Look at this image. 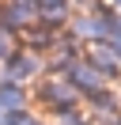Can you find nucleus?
<instances>
[{
  "label": "nucleus",
  "mask_w": 121,
  "mask_h": 125,
  "mask_svg": "<svg viewBox=\"0 0 121 125\" xmlns=\"http://www.w3.org/2000/svg\"><path fill=\"white\" fill-rule=\"evenodd\" d=\"M102 80H106V76H102L91 61H72V64H68V83H72L80 95H83V91H87V95H98V91H102Z\"/></svg>",
  "instance_id": "nucleus-1"
},
{
  "label": "nucleus",
  "mask_w": 121,
  "mask_h": 125,
  "mask_svg": "<svg viewBox=\"0 0 121 125\" xmlns=\"http://www.w3.org/2000/svg\"><path fill=\"white\" fill-rule=\"evenodd\" d=\"M0 110H4V114L27 110V95H23V87L15 83V80H0Z\"/></svg>",
  "instance_id": "nucleus-2"
},
{
  "label": "nucleus",
  "mask_w": 121,
  "mask_h": 125,
  "mask_svg": "<svg viewBox=\"0 0 121 125\" xmlns=\"http://www.w3.org/2000/svg\"><path fill=\"white\" fill-rule=\"evenodd\" d=\"M38 57L34 53H15V57H8V80H15V83H19V80H30L38 72Z\"/></svg>",
  "instance_id": "nucleus-3"
},
{
  "label": "nucleus",
  "mask_w": 121,
  "mask_h": 125,
  "mask_svg": "<svg viewBox=\"0 0 121 125\" xmlns=\"http://www.w3.org/2000/svg\"><path fill=\"white\" fill-rule=\"evenodd\" d=\"M30 19H34V4H30V0H15L11 8L4 11V27H8V31H15V27H27Z\"/></svg>",
  "instance_id": "nucleus-4"
},
{
  "label": "nucleus",
  "mask_w": 121,
  "mask_h": 125,
  "mask_svg": "<svg viewBox=\"0 0 121 125\" xmlns=\"http://www.w3.org/2000/svg\"><path fill=\"white\" fill-rule=\"evenodd\" d=\"M91 64H95L98 72H102V76H113V72H117V53H113V49H106V46H95L91 49Z\"/></svg>",
  "instance_id": "nucleus-5"
},
{
  "label": "nucleus",
  "mask_w": 121,
  "mask_h": 125,
  "mask_svg": "<svg viewBox=\"0 0 121 125\" xmlns=\"http://www.w3.org/2000/svg\"><path fill=\"white\" fill-rule=\"evenodd\" d=\"M4 125H42V121H38V117H30L27 110H19V114H8Z\"/></svg>",
  "instance_id": "nucleus-6"
},
{
  "label": "nucleus",
  "mask_w": 121,
  "mask_h": 125,
  "mask_svg": "<svg viewBox=\"0 0 121 125\" xmlns=\"http://www.w3.org/2000/svg\"><path fill=\"white\" fill-rule=\"evenodd\" d=\"M57 4H64V0H38V8H57Z\"/></svg>",
  "instance_id": "nucleus-7"
},
{
  "label": "nucleus",
  "mask_w": 121,
  "mask_h": 125,
  "mask_svg": "<svg viewBox=\"0 0 121 125\" xmlns=\"http://www.w3.org/2000/svg\"><path fill=\"white\" fill-rule=\"evenodd\" d=\"M117 4H121V0H117Z\"/></svg>",
  "instance_id": "nucleus-8"
},
{
  "label": "nucleus",
  "mask_w": 121,
  "mask_h": 125,
  "mask_svg": "<svg viewBox=\"0 0 121 125\" xmlns=\"http://www.w3.org/2000/svg\"><path fill=\"white\" fill-rule=\"evenodd\" d=\"M117 125H121V121H117Z\"/></svg>",
  "instance_id": "nucleus-9"
}]
</instances>
